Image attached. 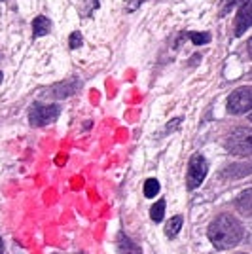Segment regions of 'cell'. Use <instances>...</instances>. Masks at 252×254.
Listing matches in <instances>:
<instances>
[{
  "label": "cell",
  "instance_id": "obj_1",
  "mask_svg": "<svg viewBox=\"0 0 252 254\" xmlns=\"http://www.w3.org/2000/svg\"><path fill=\"white\" fill-rule=\"evenodd\" d=\"M207 233H209L210 243L216 249L226 251V249H231V247L241 243L243 226L237 218H233L230 214H220L218 218H214L210 222Z\"/></svg>",
  "mask_w": 252,
  "mask_h": 254
},
{
  "label": "cell",
  "instance_id": "obj_2",
  "mask_svg": "<svg viewBox=\"0 0 252 254\" xmlns=\"http://www.w3.org/2000/svg\"><path fill=\"white\" fill-rule=\"evenodd\" d=\"M226 150L233 156H252V127H237L226 138Z\"/></svg>",
  "mask_w": 252,
  "mask_h": 254
},
{
  "label": "cell",
  "instance_id": "obj_3",
  "mask_svg": "<svg viewBox=\"0 0 252 254\" xmlns=\"http://www.w3.org/2000/svg\"><path fill=\"white\" fill-rule=\"evenodd\" d=\"M228 110L230 114H245L252 110V87L251 85H243L239 89H235L228 99Z\"/></svg>",
  "mask_w": 252,
  "mask_h": 254
},
{
  "label": "cell",
  "instance_id": "obj_4",
  "mask_svg": "<svg viewBox=\"0 0 252 254\" xmlns=\"http://www.w3.org/2000/svg\"><path fill=\"white\" fill-rule=\"evenodd\" d=\"M57 116H59V106L57 105H40V103H34L31 106V112H29V122L34 127H40L55 122Z\"/></svg>",
  "mask_w": 252,
  "mask_h": 254
},
{
  "label": "cell",
  "instance_id": "obj_5",
  "mask_svg": "<svg viewBox=\"0 0 252 254\" xmlns=\"http://www.w3.org/2000/svg\"><path fill=\"white\" fill-rule=\"evenodd\" d=\"M207 169H209V165H207V161H205V158H203L201 154H195L193 158L189 159V165H188V188L189 190L199 188L201 182L207 177Z\"/></svg>",
  "mask_w": 252,
  "mask_h": 254
},
{
  "label": "cell",
  "instance_id": "obj_6",
  "mask_svg": "<svg viewBox=\"0 0 252 254\" xmlns=\"http://www.w3.org/2000/svg\"><path fill=\"white\" fill-rule=\"evenodd\" d=\"M252 27V0H249L245 6H243L239 13H237V19H235V34L241 36L243 32H247V29Z\"/></svg>",
  "mask_w": 252,
  "mask_h": 254
},
{
  "label": "cell",
  "instance_id": "obj_7",
  "mask_svg": "<svg viewBox=\"0 0 252 254\" xmlns=\"http://www.w3.org/2000/svg\"><path fill=\"white\" fill-rule=\"evenodd\" d=\"M235 205H237V211L241 212V214L252 218V190L243 191L241 195L237 197V203H235Z\"/></svg>",
  "mask_w": 252,
  "mask_h": 254
},
{
  "label": "cell",
  "instance_id": "obj_8",
  "mask_svg": "<svg viewBox=\"0 0 252 254\" xmlns=\"http://www.w3.org/2000/svg\"><path fill=\"white\" fill-rule=\"evenodd\" d=\"M252 173V161H247V163H239V165H230L228 169L224 171V177H245V175H251Z\"/></svg>",
  "mask_w": 252,
  "mask_h": 254
},
{
  "label": "cell",
  "instance_id": "obj_9",
  "mask_svg": "<svg viewBox=\"0 0 252 254\" xmlns=\"http://www.w3.org/2000/svg\"><path fill=\"white\" fill-rule=\"evenodd\" d=\"M78 89V82H64V84H59L53 87V93H50L52 97H57V99H63V97L72 95L74 91Z\"/></svg>",
  "mask_w": 252,
  "mask_h": 254
},
{
  "label": "cell",
  "instance_id": "obj_10",
  "mask_svg": "<svg viewBox=\"0 0 252 254\" xmlns=\"http://www.w3.org/2000/svg\"><path fill=\"white\" fill-rule=\"evenodd\" d=\"M52 29V23L48 17H44V15H38L34 23H32V32H34V36L38 38V36H44V34H48Z\"/></svg>",
  "mask_w": 252,
  "mask_h": 254
},
{
  "label": "cell",
  "instance_id": "obj_11",
  "mask_svg": "<svg viewBox=\"0 0 252 254\" xmlns=\"http://www.w3.org/2000/svg\"><path fill=\"white\" fill-rule=\"evenodd\" d=\"M180 228H182V218L180 216H175V218H171L167 224V228H165V233H167V237H177L180 232Z\"/></svg>",
  "mask_w": 252,
  "mask_h": 254
},
{
  "label": "cell",
  "instance_id": "obj_12",
  "mask_svg": "<svg viewBox=\"0 0 252 254\" xmlns=\"http://www.w3.org/2000/svg\"><path fill=\"white\" fill-rule=\"evenodd\" d=\"M150 214H152V220H154V222H161L163 216H165V201L161 199V201L156 203V205L150 209Z\"/></svg>",
  "mask_w": 252,
  "mask_h": 254
},
{
  "label": "cell",
  "instance_id": "obj_13",
  "mask_svg": "<svg viewBox=\"0 0 252 254\" xmlns=\"http://www.w3.org/2000/svg\"><path fill=\"white\" fill-rule=\"evenodd\" d=\"M159 191V182L156 179H148L144 182V195L146 197H156Z\"/></svg>",
  "mask_w": 252,
  "mask_h": 254
},
{
  "label": "cell",
  "instance_id": "obj_14",
  "mask_svg": "<svg viewBox=\"0 0 252 254\" xmlns=\"http://www.w3.org/2000/svg\"><path fill=\"white\" fill-rule=\"evenodd\" d=\"M189 38H191V42L201 46V44H207L210 40V34L209 32H189Z\"/></svg>",
  "mask_w": 252,
  "mask_h": 254
},
{
  "label": "cell",
  "instance_id": "obj_15",
  "mask_svg": "<svg viewBox=\"0 0 252 254\" xmlns=\"http://www.w3.org/2000/svg\"><path fill=\"white\" fill-rule=\"evenodd\" d=\"M249 0H224L222 2V13H230L233 8H237L239 4H247Z\"/></svg>",
  "mask_w": 252,
  "mask_h": 254
},
{
  "label": "cell",
  "instance_id": "obj_16",
  "mask_svg": "<svg viewBox=\"0 0 252 254\" xmlns=\"http://www.w3.org/2000/svg\"><path fill=\"white\" fill-rule=\"evenodd\" d=\"M68 44H70V48H72V50L80 48V46H82V34H80V32H72V34H70V40H68Z\"/></svg>",
  "mask_w": 252,
  "mask_h": 254
},
{
  "label": "cell",
  "instance_id": "obj_17",
  "mask_svg": "<svg viewBox=\"0 0 252 254\" xmlns=\"http://www.w3.org/2000/svg\"><path fill=\"white\" fill-rule=\"evenodd\" d=\"M249 53H251V57H252V38L249 40Z\"/></svg>",
  "mask_w": 252,
  "mask_h": 254
},
{
  "label": "cell",
  "instance_id": "obj_18",
  "mask_svg": "<svg viewBox=\"0 0 252 254\" xmlns=\"http://www.w3.org/2000/svg\"><path fill=\"white\" fill-rule=\"evenodd\" d=\"M0 254H4V245H2V239H0Z\"/></svg>",
  "mask_w": 252,
  "mask_h": 254
},
{
  "label": "cell",
  "instance_id": "obj_19",
  "mask_svg": "<svg viewBox=\"0 0 252 254\" xmlns=\"http://www.w3.org/2000/svg\"><path fill=\"white\" fill-rule=\"evenodd\" d=\"M251 122H252V114H251Z\"/></svg>",
  "mask_w": 252,
  "mask_h": 254
}]
</instances>
